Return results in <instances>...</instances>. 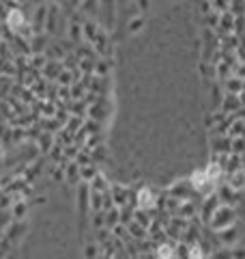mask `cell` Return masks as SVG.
<instances>
[]
</instances>
